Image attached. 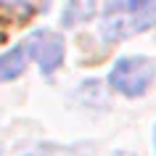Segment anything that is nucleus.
Instances as JSON below:
<instances>
[{"label":"nucleus","instance_id":"5","mask_svg":"<svg viewBox=\"0 0 156 156\" xmlns=\"http://www.w3.org/2000/svg\"><path fill=\"white\" fill-rule=\"evenodd\" d=\"M95 13V3H80L74 0L64 8V16H61V24L64 27H74V24H82V21H90V16Z\"/></svg>","mask_w":156,"mask_h":156},{"label":"nucleus","instance_id":"3","mask_svg":"<svg viewBox=\"0 0 156 156\" xmlns=\"http://www.w3.org/2000/svg\"><path fill=\"white\" fill-rule=\"evenodd\" d=\"M24 50H27V56L40 66V72L45 77H50L64 64L66 45H64V37L58 32H53V29H34L24 40Z\"/></svg>","mask_w":156,"mask_h":156},{"label":"nucleus","instance_id":"4","mask_svg":"<svg viewBox=\"0 0 156 156\" xmlns=\"http://www.w3.org/2000/svg\"><path fill=\"white\" fill-rule=\"evenodd\" d=\"M27 58L29 56H27L24 45H16V48L0 53V82H11V80L21 77L27 69Z\"/></svg>","mask_w":156,"mask_h":156},{"label":"nucleus","instance_id":"7","mask_svg":"<svg viewBox=\"0 0 156 156\" xmlns=\"http://www.w3.org/2000/svg\"><path fill=\"white\" fill-rule=\"evenodd\" d=\"M154 146H156V130H154Z\"/></svg>","mask_w":156,"mask_h":156},{"label":"nucleus","instance_id":"6","mask_svg":"<svg viewBox=\"0 0 156 156\" xmlns=\"http://www.w3.org/2000/svg\"><path fill=\"white\" fill-rule=\"evenodd\" d=\"M111 156H132V154H127V151H119V154H111Z\"/></svg>","mask_w":156,"mask_h":156},{"label":"nucleus","instance_id":"1","mask_svg":"<svg viewBox=\"0 0 156 156\" xmlns=\"http://www.w3.org/2000/svg\"><path fill=\"white\" fill-rule=\"evenodd\" d=\"M156 24V0H111L101 13V37L114 45L146 32Z\"/></svg>","mask_w":156,"mask_h":156},{"label":"nucleus","instance_id":"2","mask_svg":"<svg viewBox=\"0 0 156 156\" xmlns=\"http://www.w3.org/2000/svg\"><path fill=\"white\" fill-rule=\"evenodd\" d=\"M154 77H156V64L148 56H124L111 66L108 85L127 98H138L148 90Z\"/></svg>","mask_w":156,"mask_h":156}]
</instances>
